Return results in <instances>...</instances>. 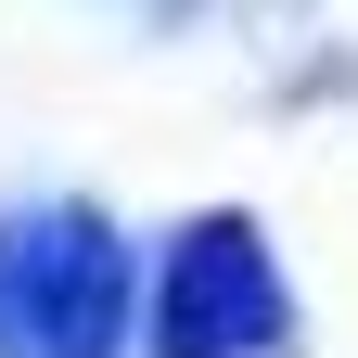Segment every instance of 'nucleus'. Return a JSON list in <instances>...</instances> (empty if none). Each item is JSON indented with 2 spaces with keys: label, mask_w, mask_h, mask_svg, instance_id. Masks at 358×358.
<instances>
[{
  "label": "nucleus",
  "mask_w": 358,
  "mask_h": 358,
  "mask_svg": "<svg viewBox=\"0 0 358 358\" xmlns=\"http://www.w3.org/2000/svg\"><path fill=\"white\" fill-rule=\"evenodd\" d=\"M128 333V243L103 217H13L0 231V358H115Z\"/></svg>",
  "instance_id": "obj_1"
},
{
  "label": "nucleus",
  "mask_w": 358,
  "mask_h": 358,
  "mask_svg": "<svg viewBox=\"0 0 358 358\" xmlns=\"http://www.w3.org/2000/svg\"><path fill=\"white\" fill-rule=\"evenodd\" d=\"M282 333V282H268V243L243 217H205V231H179L166 256V294H154V345L166 358H243Z\"/></svg>",
  "instance_id": "obj_2"
}]
</instances>
